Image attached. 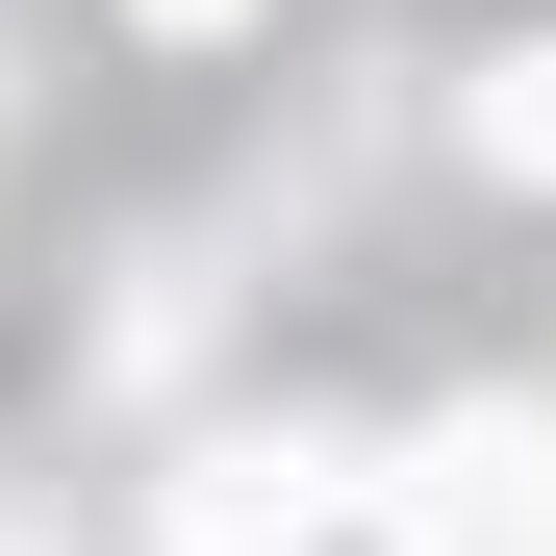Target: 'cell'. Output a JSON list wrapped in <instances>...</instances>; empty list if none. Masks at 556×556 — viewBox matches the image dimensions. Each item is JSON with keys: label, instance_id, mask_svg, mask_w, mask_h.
<instances>
[{"label": "cell", "instance_id": "2", "mask_svg": "<svg viewBox=\"0 0 556 556\" xmlns=\"http://www.w3.org/2000/svg\"><path fill=\"white\" fill-rule=\"evenodd\" d=\"M329 506H354V455H329V430H228L203 481H177V556H304Z\"/></svg>", "mask_w": 556, "mask_h": 556}, {"label": "cell", "instance_id": "1", "mask_svg": "<svg viewBox=\"0 0 556 556\" xmlns=\"http://www.w3.org/2000/svg\"><path fill=\"white\" fill-rule=\"evenodd\" d=\"M380 531H405V556H556V430H531V405H455L405 481H380Z\"/></svg>", "mask_w": 556, "mask_h": 556}, {"label": "cell", "instance_id": "3", "mask_svg": "<svg viewBox=\"0 0 556 556\" xmlns=\"http://www.w3.org/2000/svg\"><path fill=\"white\" fill-rule=\"evenodd\" d=\"M455 127H481V177H556V26L481 51V102H455Z\"/></svg>", "mask_w": 556, "mask_h": 556}, {"label": "cell", "instance_id": "4", "mask_svg": "<svg viewBox=\"0 0 556 556\" xmlns=\"http://www.w3.org/2000/svg\"><path fill=\"white\" fill-rule=\"evenodd\" d=\"M152 26H253V0H152Z\"/></svg>", "mask_w": 556, "mask_h": 556}]
</instances>
